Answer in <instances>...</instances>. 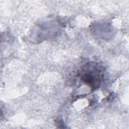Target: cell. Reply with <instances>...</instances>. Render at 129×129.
Segmentation results:
<instances>
[{
	"label": "cell",
	"mask_w": 129,
	"mask_h": 129,
	"mask_svg": "<svg viewBox=\"0 0 129 129\" xmlns=\"http://www.w3.org/2000/svg\"><path fill=\"white\" fill-rule=\"evenodd\" d=\"M98 72L97 70L90 71L83 76V80L86 83L91 85L92 88H97L100 84L101 75Z\"/></svg>",
	"instance_id": "6da1fadb"
}]
</instances>
